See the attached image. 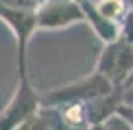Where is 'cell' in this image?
Instances as JSON below:
<instances>
[{"instance_id": "6da1fadb", "label": "cell", "mask_w": 133, "mask_h": 130, "mask_svg": "<svg viewBox=\"0 0 133 130\" xmlns=\"http://www.w3.org/2000/svg\"><path fill=\"white\" fill-rule=\"evenodd\" d=\"M114 91L116 87L101 72H92L85 78L63 85L59 89H52L39 98H42V106H59V104H70V102H87V100H94V98L109 95Z\"/></svg>"}, {"instance_id": "7a4b0ae2", "label": "cell", "mask_w": 133, "mask_h": 130, "mask_svg": "<svg viewBox=\"0 0 133 130\" xmlns=\"http://www.w3.org/2000/svg\"><path fill=\"white\" fill-rule=\"evenodd\" d=\"M0 20L13 30L15 41H18V78H26V50L33 32L37 30V18L33 9H20V7H9L0 2Z\"/></svg>"}, {"instance_id": "3957f363", "label": "cell", "mask_w": 133, "mask_h": 130, "mask_svg": "<svg viewBox=\"0 0 133 130\" xmlns=\"http://www.w3.org/2000/svg\"><path fill=\"white\" fill-rule=\"evenodd\" d=\"M96 72H101L116 89H122L124 80L133 74V46L122 39L105 43L96 61Z\"/></svg>"}, {"instance_id": "277c9868", "label": "cell", "mask_w": 133, "mask_h": 130, "mask_svg": "<svg viewBox=\"0 0 133 130\" xmlns=\"http://www.w3.org/2000/svg\"><path fill=\"white\" fill-rule=\"evenodd\" d=\"M39 106H42V98L33 89L29 76L20 78L11 102L0 113V130H15L22 121H26L31 115H35L39 111Z\"/></svg>"}, {"instance_id": "5b68a950", "label": "cell", "mask_w": 133, "mask_h": 130, "mask_svg": "<svg viewBox=\"0 0 133 130\" xmlns=\"http://www.w3.org/2000/svg\"><path fill=\"white\" fill-rule=\"evenodd\" d=\"M37 18V28H65L76 22H85L81 7L74 0H44L39 7L35 9Z\"/></svg>"}, {"instance_id": "8992f818", "label": "cell", "mask_w": 133, "mask_h": 130, "mask_svg": "<svg viewBox=\"0 0 133 130\" xmlns=\"http://www.w3.org/2000/svg\"><path fill=\"white\" fill-rule=\"evenodd\" d=\"M96 9H98V13H101L105 20L120 24V22L127 18V13L133 9V4L129 0H98Z\"/></svg>"}, {"instance_id": "52a82bcc", "label": "cell", "mask_w": 133, "mask_h": 130, "mask_svg": "<svg viewBox=\"0 0 133 130\" xmlns=\"http://www.w3.org/2000/svg\"><path fill=\"white\" fill-rule=\"evenodd\" d=\"M39 115L46 119V124H48L50 130H87L85 126H72V124L63 121L55 106H39Z\"/></svg>"}, {"instance_id": "ba28073f", "label": "cell", "mask_w": 133, "mask_h": 130, "mask_svg": "<svg viewBox=\"0 0 133 130\" xmlns=\"http://www.w3.org/2000/svg\"><path fill=\"white\" fill-rule=\"evenodd\" d=\"M15 130H50V128H48L46 119H44V117L39 115V111H37L35 115H31L26 121H22Z\"/></svg>"}, {"instance_id": "9c48e42d", "label": "cell", "mask_w": 133, "mask_h": 130, "mask_svg": "<svg viewBox=\"0 0 133 130\" xmlns=\"http://www.w3.org/2000/svg\"><path fill=\"white\" fill-rule=\"evenodd\" d=\"M103 130H133V126L124 117H120L118 113H116V115H111L107 121H103Z\"/></svg>"}, {"instance_id": "30bf717a", "label": "cell", "mask_w": 133, "mask_h": 130, "mask_svg": "<svg viewBox=\"0 0 133 130\" xmlns=\"http://www.w3.org/2000/svg\"><path fill=\"white\" fill-rule=\"evenodd\" d=\"M120 104H124V106H133V83L120 89Z\"/></svg>"}, {"instance_id": "8fae6325", "label": "cell", "mask_w": 133, "mask_h": 130, "mask_svg": "<svg viewBox=\"0 0 133 130\" xmlns=\"http://www.w3.org/2000/svg\"><path fill=\"white\" fill-rule=\"evenodd\" d=\"M129 2H131V4H133V0H129Z\"/></svg>"}]
</instances>
